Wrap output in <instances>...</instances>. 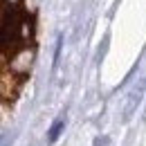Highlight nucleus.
<instances>
[{
  "label": "nucleus",
  "mask_w": 146,
  "mask_h": 146,
  "mask_svg": "<svg viewBox=\"0 0 146 146\" xmlns=\"http://www.w3.org/2000/svg\"><path fill=\"white\" fill-rule=\"evenodd\" d=\"M63 128H65V117L61 115V117L56 119L54 124H52V128H50V133H47V139H50V142H56V139H58V135L63 133Z\"/></svg>",
  "instance_id": "2"
},
{
  "label": "nucleus",
  "mask_w": 146,
  "mask_h": 146,
  "mask_svg": "<svg viewBox=\"0 0 146 146\" xmlns=\"http://www.w3.org/2000/svg\"><path fill=\"white\" fill-rule=\"evenodd\" d=\"M23 27H25V11L16 5L5 2V9H2V50L5 52H9V47H14L20 40Z\"/></svg>",
  "instance_id": "1"
}]
</instances>
